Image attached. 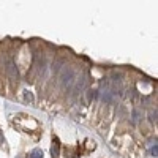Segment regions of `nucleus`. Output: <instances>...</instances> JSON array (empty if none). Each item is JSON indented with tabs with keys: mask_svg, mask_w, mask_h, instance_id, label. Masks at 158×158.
Returning a JSON list of instances; mask_svg holds the SVG:
<instances>
[{
	"mask_svg": "<svg viewBox=\"0 0 158 158\" xmlns=\"http://www.w3.org/2000/svg\"><path fill=\"white\" fill-rule=\"evenodd\" d=\"M30 158H43V150L35 149V150L30 153Z\"/></svg>",
	"mask_w": 158,
	"mask_h": 158,
	"instance_id": "5",
	"label": "nucleus"
},
{
	"mask_svg": "<svg viewBox=\"0 0 158 158\" xmlns=\"http://www.w3.org/2000/svg\"><path fill=\"white\" fill-rule=\"evenodd\" d=\"M150 155H153V156H156V142L153 144V146L150 147Z\"/></svg>",
	"mask_w": 158,
	"mask_h": 158,
	"instance_id": "7",
	"label": "nucleus"
},
{
	"mask_svg": "<svg viewBox=\"0 0 158 158\" xmlns=\"http://www.w3.org/2000/svg\"><path fill=\"white\" fill-rule=\"evenodd\" d=\"M74 70L73 68H65L63 71H62V76H60V82H62V85L63 87H70L71 84H73V81H74Z\"/></svg>",
	"mask_w": 158,
	"mask_h": 158,
	"instance_id": "1",
	"label": "nucleus"
},
{
	"mask_svg": "<svg viewBox=\"0 0 158 158\" xmlns=\"http://www.w3.org/2000/svg\"><path fill=\"white\" fill-rule=\"evenodd\" d=\"M24 100L29 101V103H32V101H33V95L30 94V92H25V94H24Z\"/></svg>",
	"mask_w": 158,
	"mask_h": 158,
	"instance_id": "6",
	"label": "nucleus"
},
{
	"mask_svg": "<svg viewBox=\"0 0 158 158\" xmlns=\"http://www.w3.org/2000/svg\"><path fill=\"white\" fill-rule=\"evenodd\" d=\"M5 70H6V73H8L10 77H13V79H18V77H19L18 68H16V65H15V62H13V60H6V67H5Z\"/></svg>",
	"mask_w": 158,
	"mask_h": 158,
	"instance_id": "2",
	"label": "nucleus"
},
{
	"mask_svg": "<svg viewBox=\"0 0 158 158\" xmlns=\"http://www.w3.org/2000/svg\"><path fill=\"white\" fill-rule=\"evenodd\" d=\"M54 144H52V147H51V155L52 158H59V150H60V144H59V139L54 138V141H52Z\"/></svg>",
	"mask_w": 158,
	"mask_h": 158,
	"instance_id": "3",
	"label": "nucleus"
},
{
	"mask_svg": "<svg viewBox=\"0 0 158 158\" xmlns=\"http://www.w3.org/2000/svg\"><path fill=\"white\" fill-rule=\"evenodd\" d=\"M85 84H87V77L84 76V77L81 79V82H77V84H76V92H81V90L85 87Z\"/></svg>",
	"mask_w": 158,
	"mask_h": 158,
	"instance_id": "4",
	"label": "nucleus"
}]
</instances>
